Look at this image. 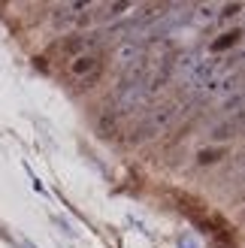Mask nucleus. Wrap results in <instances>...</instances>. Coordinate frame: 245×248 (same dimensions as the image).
<instances>
[{
    "instance_id": "nucleus-1",
    "label": "nucleus",
    "mask_w": 245,
    "mask_h": 248,
    "mask_svg": "<svg viewBox=\"0 0 245 248\" xmlns=\"http://www.w3.org/2000/svg\"><path fill=\"white\" fill-rule=\"evenodd\" d=\"M152 91H149V85H145V76L139 79H124L121 82V88L115 91L112 97V109L118 115H130V112H142V109H149L152 103Z\"/></svg>"
},
{
    "instance_id": "nucleus-2",
    "label": "nucleus",
    "mask_w": 245,
    "mask_h": 248,
    "mask_svg": "<svg viewBox=\"0 0 245 248\" xmlns=\"http://www.w3.org/2000/svg\"><path fill=\"white\" fill-rule=\"evenodd\" d=\"M185 115V103H161V106H154L149 115H145L142 121V133H149V136H161L167 133L173 124Z\"/></svg>"
},
{
    "instance_id": "nucleus-3",
    "label": "nucleus",
    "mask_w": 245,
    "mask_h": 248,
    "mask_svg": "<svg viewBox=\"0 0 245 248\" xmlns=\"http://www.w3.org/2000/svg\"><path fill=\"white\" fill-rule=\"evenodd\" d=\"M112 61H115V67L124 70V73H133V70L145 67V43H139V40L115 43V48H112Z\"/></svg>"
},
{
    "instance_id": "nucleus-4",
    "label": "nucleus",
    "mask_w": 245,
    "mask_h": 248,
    "mask_svg": "<svg viewBox=\"0 0 245 248\" xmlns=\"http://www.w3.org/2000/svg\"><path fill=\"white\" fill-rule=\"evenodd\" d=\"M242 88V70H233V67H224L221 70V76H218L212 85H209V91H206L203 97H209V100H227L230 94H236Z\"/></svg>"
},
{
    "instance_id": "nucleus-5",
    "label": "nucleus",
    "mask_w": 245,
    "mask_h": 248,
    "mask_svg": "<svg viewBox=\"0 0 245 248\" xmlns=\"http://www.w3.org/2000/svg\"><path fill=\"white\" fill-rule=\"evenodd\" d=\"M97 73H100V58L94 52H79L67 67V76L73 82H94Z\"/></svg>"
},
{
    "instance_id": "nucleus-6",
    "label": "nucleus",
    "mask_w": 245,
    "mask_h": 248,
    "mask_svg": "<svg viewBox=\"0 0 245 248\" xmlns=\"http://www.w3.org/2000/svg\"><path fill=\"white\" fill-rule=\"evenodd\" d=\"M203 61H206V55H203V52H188V55H182L176 64H173V70L179 73V79H182V85H185V88L194 82V76L200 73Z\"/></svg>"
},
{
    "instance_id": "nucleus-7",
    "label": "nucleus",
    "mask_w": 245,
    "mask_h": 248,
    "mask_svg": "<svg viewBox=\"0 0 245 248\" xmlns=\"http://www.w3.org/2000/svg\"><path fill=\"white\" fill-rule=\"evenodd\" d=\"M242 127H245V115H227L224 121H218L215 127L209 130V136H212V140H218V142H224V140H233Z\"/></svg>"
},
{
    "instance_id": "nucleus-8",
    "label": "nucleus",
    "mask_w": 245,
    "mask_h": 248,
    "mask_svg": "<svg viewBox=\"0 0 245 248\" xmlns=\"http://www.w3.org/2000/svg\"><path fill=\"white\" fill-rule=\"evenodd\" d=\"M236 40H239V31H233V33H224L221 40H218V43L212 46V52H221V48H227V46H233Z\"/></svg>"
},
{
    "instance_id": "nucleus-9",
    "label": "nucleus",
    "mask_w": 245,
    "mask_h": 248,
    "mask_svg": "<svg viewBox=\"0 0 245 248\" xmlns=\"http://www.w3.org/2000/svg\"><path fill=\"white\" fill-rule=\"evenodd\" d=\"M179 248H200V242L191 236V233H185V236H179Z\"/></svg>"
},
{
    "instance_id": "nucleus-10",
    "label": "nucleus",
    "mask_w": 245,
    "mask_h": 248,
    "mask_svg": "<svg viewBox=\"0 0 245 248\" xmlns=\"http://www.w3.org/2000/svg\"><path fill=\"white\" fill-rule=\"evenodd\" d=\"M233 182L236 185H245V160H239V167L233 170Z\"/></svg>"
},
{
    "instance_id": "nucleus-11",
    "label": "nucleus",
    "mask_w": 245,
    "mask_h": 248,
    "mask_svg": "<svg viewBox=\"0 0 245 248\" xmlns=\"http://www.w3.org/2000/svg\"><path fill=\"white\" fill-rule=\"evenodd\" d=\"M218 155H227V152H224V148H221V152H212V155L203 152V155H200V164H212V157H218Z\"/></svg>"
},
{
    "instance_id": "nucleus-12",
    "label": "nucleus",
    "mask_w": 245,
    "mask_h": 248,
    "mask_svg": "<svg viewBox=\"0 0 245 248\" xmlns=\"http://www.w3.org/2000/svg\"><path fill=\"white\" fill-rule=\"evenodd\" d=\"M242 64H245V55H242Z\"/></svg>"
}]
</instances>
